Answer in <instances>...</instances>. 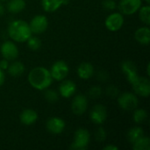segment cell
<instances>
[{
    "instance_id": "30",
    "label": "cell",
    "mask_w": 150,
    "mask_h": 150,
    "mask_svg": "<svg viewBox=\"0 0 150 150\" xmlns=\"http://www.w3.org/2000/svg\"><path fill=\"white\" fill-rule=\"evenodd\" d=\"M105 92H106L107 96H109V97H111V98H116V97H118L119 94H120L119 89H118L116 86H114V85H110V86H108V87L106 88Z\"/></svg>"
},
{
    "instance_id": "5",
    "label": "cell",
    "mask_w": 150,
    "mask_h": 150,
    "mask_svg": "<svg viewBox=\"0 0 150 150\" xmlns=\"http://www.w3.org/2000/svg\"><path fill=\"white\" fill-rule=\"evenodd\" d=\"M133 90L137 96L148 98L150 95V81L148 77L138 76L132 83Z\"/></svg>"
},
{
    "instance_id": "1",
    "label": "cell",
    "mask_w": 150,
    "mask_h": 150,
    "mask_svg": "<svg viewBox=\"0 0 150 150\" xmlns=\"http://www.w3.org/2000/svg\"><path fill=\"white\" fill-rule=\"evenodd\" d=\"M27 80L29 84L35 90L45 91L49 88L53 83V78L51 76L49 69L44 67L33 68L27 76Z\"/></svg>"
},
{
    "instance_id": "3",
    "label": "cell",
    "mask_w": 150,
    "mask_h": 150,
    "mask_svg": "<svg viewBox=\"0 0 150 150\" xmlns=\"http://www.w3.org/2000/svg\"><path fill=\"white\" fill-rule=\"evenodd\" d=\"M91 142V134L85 128H78L74 134V141L70 145V149L84 150Z\"/></svg>"
},
{
    "instance_id": "29",
    "label": "cell",
    "mask_w": 150,
    "mask_h": 150,
    "mask_svg": "<svg viewBox=\"0 0 150 150\" xmlns=\"http://www.w3.org/2000/svg\"><path fill=\"white\" fill-rule=\"evenodd\" d=\"M106 136H107V133L104 127H98L95 133V139H96V141H98L99 142L105 141Z\"/></svg>"
},
{
    "instance_id": "18",
    "label": "cell",
    "mask_w": 150,
    "mask_h": 150,
    "mask_svg": "<svg viewBox=\"0 0 150 150\" xmlns=\"http://www.w3.org/2000/svg\"><path fill=\"white\" fill-rule=\"evenodd\" d=\"M68 3L69 0H41V6L46 12H54Z\"/></svg>"
},
{
    "instance_id": "32",
    "label": "cell",
    "mask_w": 150,
    "mask_h": 150,
    "mask_svg": "<svg viewBox=\"0 0 150 150\" xmlns=\"http://www.w3.org/2000/svg\"><path fill=\"white\" fill-rule=\"evenodd\" d=\"M9 64H10L9 63V61L4 58V59H2L0 61V69L2 70H7V69L9 67Z\"/></svg>"
},
{
    "instance_id": "31",
    "label": "cell",
    "mask_w": 150,
    "mask_h": 150,
    "mask_svg": "<svg viewBox=\"0 0 150 150\" xmlns=\"http://www.w3.org/2000/svg\"><path fill=\"white\" fill-rule=\"evenodd\" d=\"M104 9L107 11H113L117 7V4L114 0H104L102 4Z\"/></svg>"
},
{
    "instance_id": "7",
    "label": "cell",
    "mask_w": 150,
    "mask_h": 150,
    "mask_svg": "<svg viewBox=\"0 0 150 150\" xmlns=\"http://www.w3.org/2000/svg\"><path fill=\"white\" fill-rule=\"evenodd\" d=\"M124 25V17L120 12H112L108 15L105 20V25L108 31L117 32L122 28Z\"/></svg>"
},
{
    "instance_id": "8",
    "label": "cell",
    "mask_w": 150,
    "mask_h": 150,
    "mask_svg": "<svg viewBox=\"0 0 150 150\" xmlns=\"http://www.w3.org/2000/svg\"><path fill=\"white\" fill-rule=\"evenodd\" d=\"M30 29L32 31V33L34 34H40L46 32L48 26V19L45 15L40 14L34 16L30 23H29Z\"/></svg>"
},
{
    "instance_id": "11",
    "label": "cell",
    "mask_w": 150,
    "mask_h": 150,
    "mask_svg": "<svg viewBox=\"0 0 150 150\" xmlns=\"http://www.w3.org/2000/svg\"><path fill=\"white\" fill-rule=\"evenodd\" d=\"M107 109L103 105H96L92 107L90 112L91 120L96 125L103 124L107 119Z\"/></svg>"
},
{
    "instance_id": "27",
    "label": "cell",
    "mask_w": 150,
    "mask_h": 150,
    "mask_svg": "<svg viewBox=\"0 0 150 150\" xmlns=\"http://www.w3.org/2000/svg\"><path fill=\"white\" fill-rule=\"evenodd\" d=\"M25 42L27 43L28 48L33 51L39 50L41 47V40L36 36H31Z\"/></svg>"
},
{
    "instance_id": "24",
    "label": "cell",
    "mask_w": 150,
    "mask_h": 150,
    "mask_svg": "<svg viewBox=\"0 0 150 150\" xmlns=\"http://www.w3.org/2000/svg\"><path fill=\"white\" fill-rule=\"evenodd\" d=\"M139 18L141 21L146 25H150V6L147 4V5H142L139 9Z\"/></svg>"
},
{
    "instance_id": "13",
    "label": "cell",
    "mask_w": 150,
    "mask_h": 150,
    "mask_svg": "<svg viewBox=\"0 0 150 150\" xmlns=\"http://www.w3.org/2000/svg\"><path fill=\"white\" fill-rule=\"evenodd\" d=\"M66 127L65 121L59 117H51L47 120L46 128L47 130L53 134H62Z\"/></svg>"
},
{
    "instance_id": "17",
    "label": "cell",
    "mask_w": 150,
    "mask_h": 150,
    "mask_svg": "<svg viewBox=\"0 0 150 150\" xmlns=\"http://www.w3.org/2000/svg\"><path fill=\"white\" fill-rule=\"evenodd\" d=\"M38 113L33 109H25L19 115L20 122L25 126L33 125L38 120Z\"/></svg>"
},
{
    "instance_id": "23",
    "label": "cell",
    "mask_w": 150,
    "mask_h": 150,
    "mask_svg": "<svg viewBox=\"0 0 150 150\" xmlns=\"http://www.w3.org/2000/svg\"><path fill=\"white\" fill-rule=\"evenodd\" d=\"M134 150H149L150 149V139L148 136L143 135L133 144Z\"/></svg>"
},
{
    "instance_id": "36",
    "label": "cell",
    "mask_w": 150,
    "mask_h": 150,
    "mask_svg": "<svg viewBox=\"0 0 150 150\" xmlns=\"http://www.w3.org/2000/svg\"><path fill=\"white\" fill-rule=\"evenodd\" d=\"M4 4H3V2H1L0 1V16H2L4 13Z\"/></svg>"
},
{
    "instance_id": "39",
    "label": "cell",
    "mask_w": 150,
    "mask_h": 150,
    "mask_svg": "<svg viewBox=\"0 0 150 150\" xmlns=\"http://www.w3.org/2000/svg\"><path fill=\"white\" fill-rule=\"evenodd\" d=\"M1 2H6V1H8V0H0Z\"/></svg>"
},
{
    "instance_id": "25",
    "label": "cell",
    "mask_w": 150,
    "mask_h": 150,
    "mask_svg": "<svg viewBox=\"0 0 150 150\" xmlns=\"http://www.w3.org/2000/svg\"><path fill=\"white\" fill-rule=\"evenodd\" d=\"M133 120L136 124H142L148 119V112L144 109H134Z\"/></svg>"
},
{
    "instance_id": "15",
    "label": "cell",
    "mask_w": 150,
    "mask_h": 150,
    "mask_svg": "<svg viewBox=\"0 0 150 150\" xmlns=\"http://www.w3.org/2000/svg\"><path fill=\"white\" fill-rule=\"evenodd\" d=\"M61 84L59 86V95L62 98H69L74 96L76 91V85L71 80H62L61 81Z\"/></svg>"
},
{
    "instance_id": "33",
    "label": "cell",
    "mask_w": 150,
    "mask_h": 150,
    "mask_svg": "<svg viewBox=\"0 0 150 150\" xmlns=\"http://www.w3.org/2000/svg\"><path fill=\"white\" fill-rule=\"evenodd\" d=\"M98 80H100V81H105V80L107 78V74H106V72L99 71L98 74Z\"/></svg>"
},
{
    "instance_id": "38",
    "label": "cell",
    "mask_w": 150,
    "mask_h": 150,
    "mask_svg": "<svg viewBox=\"0 0 150 150\" xmlns=\"http://www.w3.org/2000/svg\"><path fill=\"white\" fill-rule=\"evenodd\" d=\"M145 2L148 4H149V3H150V0H145Z\"/></svg>"
},
{
    "instance_id": "22",
    "label": "cell",
    "mask_w": 150,
    "mask_h": 150,
    "mask_svg": "<svg viewBox=\"0 0 150 150\" xmlns=\"http://www.w3.org/2000/svg\"><path fill=\"white\" fill-rule=\"evenodd\" d=\"M143 135H144V131L141 127H134L128 130L127 134V141L133 144L134 142H136L138 139H140Z\"/></svg>"
},
{
    "instance_id": "21",
    "label": "cell",
    "mask_w": 150,
    "mask_h": 150,
    "mask_svg": "<svg viewBox=\"0 0 150 150\" xmlns=\"http://www.w3.org/2000/svg\"><path fill=\"white\" fill-rule=\"evenodd\" d=\"M7 71H8L9 75H11L13 77L20 76L25 71V65L23 62L14 60V61H12L11 63L9 64Z\"/></svg>"
},
{
    "instance_id": "34",
    "label": "cell",
    "mask_w": 150,
    "mask_h": 150,
    "mask_svg": "<svg viewBox=\"0 0 150 150\" xmlns=\"http://www.w3.org/2000/svg\"><path fill=\"white\" fill-rule=\"evenodd\" d=\"M119 148L113 144H109V145H106L103 148V150H118Z\"/></svg>"
},
{
    "instance_id": "35",
    "label": "cell",
    "mask_w": 150,
    "mask_h": 150,
    "mask_svg": "<svg viewBox=\"0 0 150 150\" xmlns=\"http://www.w3.org/2000/svg\"><path fill=\"white\" fill-rule=\"evenodd\" d=\"M4 70H2L1 69H0V87L3 85V83H4Z\"/></svg>"
},
{
    "instance_id": "28",
    "label": "cell",
    "mask_w": 150,
    "mask_h": 150,
    "mask_svg": "<svg viewBox=\"0 0 150 150\" xmlns=\"http://www.w3.org/2000/svg\"><path fill=\"white\" fill-rule=\"evenodd\" d=\"M88 93L91 98H98L102 95V88L100 86H92L89 90Z\"/></svg>"
},
{
    "instance_id": "26",
    "label": "cell",
    "mask_w": 150,
    "mask_h": 150,
    "mask_svg": "<svg viewBox=\"0 0 150 150\" xmlns=\"http://www.w3.org/2000/svg\"><path fill=\"white\" fill-rule=\"evenodd\" d=\"M44 98L45 99L51 104H54L58 101L59 99V92L55 91L54 90H50V89H46L44 92Z\"/></svg>"
},
{
    "instance_id": "37",
    "label": "cell",
    "mask_w": 150,
    "mask_h": 150,
    "mask_svg": "<svg viewBox=\"0 0 150 150\" xmlns=\"http://www.w3.org/2000/svg\"><path fill=\"white\" fill-rule=\"evenodd\" d=\"M149 68H150V64L149 63H148V66H147V74H148V76H150Z\"/></svg>"
},
{
    "instance_id": "6",
    "label": "cell",
    "mask_w": 150,
    "mask_h": 150,
    "mask_svg": "<svg viewBox=\"0 0 150 150\" xmlns=\"http://www.w3.org/2000/svg\"><path fill=\"white\" fill-rule=\"evenodd\" d=\"M51 76L53 78V80H56V81H62L63 79H65L67 77V76L69 75V65L67 64L66 62L59 60L57 62H55L50 68L49 69Z\"/></svg>"
},
{
    "instance_id": "20",
    "label": "cell",
    "mask_w": 150,
    "mask_h": 150,
    "mask_svg": "<svg viewBox=\"0 0 150 150\" xmlns=\"http://www.w3.org/2000/svg\"><path fill=\"white\" fill-rule=\"evenodd\" d=\"M26 3L25 0H8L6 4V9L9 12L12 14H17L25 10Z\"/></svg>"
},
{
    "instance_id": "12",
    "label": "cell",
    "mask_w": 150,
    "mask_h": 150,
    "mask_svg": "<svg viewBox=\"0 0 150 150\" xmlns=\"http://www.w3.org/2000/svg\"><path fill=\"white\" fill-rule=\"evenodd\" d=\"M88 108V99L83 94H78L74 97L71 103V111L74 114L83 115Z\"/></svg>"
},
{
    "instance_id": "4",
    "label": "cell",
    "mask_w": 150,
    "mask_h": 150,
    "mask_svg": "<svg viewBox=\"0 0 150 150\" xmlns=\"http://www.w3.org/2000/svg\"><path fill=\"white\" fill-rule=\"evenodd\" d=\"M139 100L135 93L127 91L118 96V105L124 111H134L137 108Z\"/></svg>"
},
{
    "instance_id": "16",
    "label": "cell",
    "mask_w": 150,
    "mask_h": 150,
    "mask_svg": "<svg viewBox=\"0 0 150 150\" xmlns=\"http://www.w3.org/2000/svg\"><path fill=\"white\" fill-rule=\"evenodd\" d=\"M94 67L90 62H82L76 69L78 77L83 80L90 79L94 75Z\"/></svg>"
},
{
    "instance_id": "19",
    "label": "cell",
    "mask_w": 150,
    "mask_h": 150,
    "mask_svg": "<svg viewBox=\"0 0 150 150\" xmlns=\"http://www.w3.org/2000/svg\"><path fill=\"white\" fill-rule=\"evenodd\" d=\"M134 39L142 45H149L150 43V29L149 25L138 28L134 33Z\"/></svg>"
},
{
    "instance_id": "2",
    "label": "cell",
    "mask_w": 150,
    "mask_h": 150,
    "mask_svg": "<svg viewBox=\"0 0 150 150\" xmlns=\"http://www.w3.org/2000/svg\"><path fill=\"white\" fill-rule=\"evenodd\" d=\"M7 33L9 37L13 41L18 43L25 42L33 34L29 26V23L21 19L11 21L8 25Z\"/></svg>"
},
{
    "instance_id": "14",
    "label": "cell",
    "mask_w": 150,
    "mask_h": 150,
    "mask_svg": "<svg viewBox=\"0 0 150 150\" xmlns=\"http://www.w3.org/2000/svg\"><path fill=\"white\" fill-rule=\"evenodd\" d=\"M121 69H122L123 73L125 74L127 81L130 83L139 76L136 64L132 61H129V60L124 61L121 64Z\"/></svg>"
},
{
    "instance_id": "10",
    "label": "cell",
    "mask_w": 150,
    "mask_h": 150,
    "mask_svg": "<svg viewBox=\"0 0 150 150\" xmlns=\"http://www.w3.org/2000/svg\"><path fill=\"white\" fill-rule=\"evenodd\" d=\"M142 4V0H120L118 8L124 15H133L139 11Z\"/></svg>"
},
{
    "instance_id": "9",
    "label": "cell",
    "mask_w": 150,
    "mask_h": 150,
    "mask_svg": "<svg viewBox=\"0 0 150 150\" xmlns=\"http://www.w3.org/2000/svg\"><path fill=\"white\" fill-rule=\"evenodd\" d=\"M0 53L3 58L10 61H14L18 56V47L11 40H6L0 47Z\"/></svg>"
}]
</instances>
